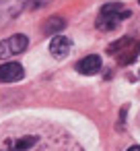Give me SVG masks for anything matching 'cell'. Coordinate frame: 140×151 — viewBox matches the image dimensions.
Returning <instances> with one entry per match:
<instances>
[{
  "instance_id": "obj_1",
  "label": "cell",
  "mask_w": 140,
  "mask_h": 151,
  "mask_svg": "<svg viewBox=\"0 0 140 151\" xmlns=\"http://www.w3.org/2000/svg\"><path fill=\"white\" fill-rule=\"evenodd\" d=\"M126 17H130V11H126L124 9V4H119V2H109V4H105L103 9H101V13H99V17H97V29L99 31H113L119 23H122V19H126Z\"/></svg>"
},
{
  "instance_id": "obj_8",
  "label": "cell",
  "mask_w": 140,
  "mask_h": 151,
  "mask_svg": "<svg viewBox=\"0 0 140 151\" xmlns=\"http://www.w3.org/2000/svg\"><path fill=\"white\" fill-rule=\"evenodd\" d=\"M64 19H60V17H52V19H48V23H45V27H43V33L45 35H56V31H60V29H64Z\"/></svg>"
},
{
  "instance_id": "obj_9",
  "label": "cell",
  "mask_w": 140,
  "mask_h": 151,
  "mask_svg": "<svg viewBox=\"0 0 140 151\" xmlns=\"http://www.w3.org/2000/svg\"><path fill=\"white\" fill-rule=\"evenodd\" d=\"M50 2H54V0H27L29 9H39V6H45V4H50Z\"/></svg>"
},
{
  "instance_id": "obj_7",
  "label": "cell",
  "mask_w": 140,
  "mask_h": 151,
  "mask_svg": "<svg viewBox=\"0 0 140 151\" xmlns=\"http://www.w3.org/2000/svg\"><path fill=\"white\" fill-rule=\"evenodd\" d=\"M70 40L64 37V35H54L52 42H50V52L56 56V58H64L68 52H70Z\"/></svg>"
},
{
  "instance_id": "obj_5",
  "label": "cell",
  "mask_w": 140,
  "mask_h": 151,
  "mask_svg": "<svg viewBox=\"0 0 140 151\" xmlns=\"http://www.w3.org/2000/svg\"><path fill=\"white\" fill-rule=\"evenodd\" d=\"M25 77V70L19 62L0 64V83H17Z\"/></svg>"
},
{
  "instance_id": "obj_10",
  "label": "cell",
  "mask_w": 140,
  "mask_h": 151,
  "mask_svg": "<svg viewBox=\"0 0 140 151\" xmlns=\"http://www.w3.org/2000/svg\"><path fill=\"white\" fill-rule=\"evenodd\" d=\"M128 151H140V147H130Z\"/></svg>"
},
{
  "instance_id": "obj_3",
  "label": "cell",
  "mask_w": 140,
  "mask_h": 151,
  "mask_svg": "<svg viewBox=\"0 0 140 151\" xmlns=\"http://www.w3.org/2000/svg\"><path fill=\"white\" fill-rule=\"evenodd\" d=\"M27 46H29V40L23 33H15V35L2 40V42H0V60H6L11 56L23 54L27 50Z\"/></svg>"
},
{
  "instance_id": "obj_6",
  "label": "cell",
  "mask_w": 140,
  "mask_h": 151,
  "mask_svg": "<svg viewBox=\"0 0 140 151\" xmlns=\"http://www.w3.org/2000/svg\"><path fill=\"white\" fill-rule=\"evenodd\" d=\"M76 70H78L80 75H95V73H99V70H101V58H99L97 54H91V56H87V58L78 60Z\"/></svg>"
},
{
  "instance_id": "obj_4",
  "label": "cell",
  "mask_w": 140,
  "mask_h": 151,
  "mask_svg": "<svg viewBox=\"0 0 140 151\" xmlns=\"http://www.w3.org/2000/svg\"><path fill=\"white\" fill-rule=\"evenodd\" d=\"M27 0H0V23H9L13 17H17Z\"/></svg>"
},
{
  "instance_id": "obj_2",
  "label": "cell",
  "mask_w": 140,
  "mask_h": 151,
  "mask_svg": "<svg viewBox=\"0 0 140 151\" xmlns=\"http://www.w3.org/2000/svg\"><path fill=\"white\" fill-rule=\"evenodd\" d=\"M109 54H113L122 64H130L138 58V52H140V40H134V37H122L117 40L115 44H111L107 48Z\"/></svg>"
}]
</instances>
